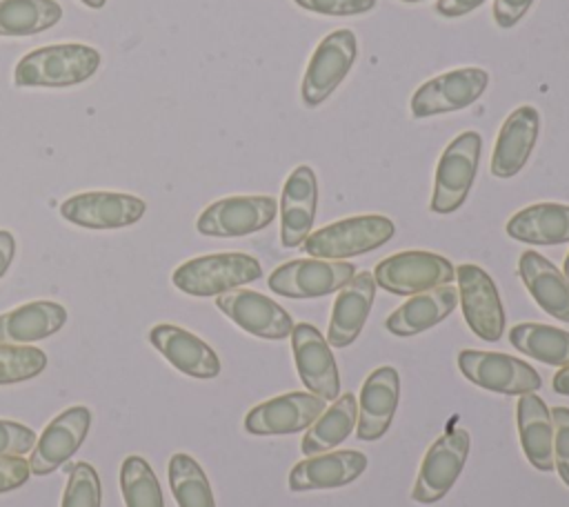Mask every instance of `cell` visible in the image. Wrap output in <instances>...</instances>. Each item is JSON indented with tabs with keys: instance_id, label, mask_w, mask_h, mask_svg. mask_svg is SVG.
<instances>
[{
	"instance_id": "cell-1",
	"label": "cell",
	"mask_w": 569,
	"mask_h": 507,
	"mask_svg": "<svg viewBox=\"0 0 569 507\" xmlns=\"http://www.w3.org/2000/svg\"><path fill=\"white\" fill-rule=\"evenodd\" d=\"M100 67L98 49L80 42L49 44L22 56L13 69L16 87H73Z\"/></svg>"
},
{
	"instance_id": "cell-2",
	"label": "cell",
	"mask_w": 569,
	"mask_h": 507,
	"mask_svg": "<svg viewBox=\"0 0 569 507\" xmlns=\"http://www.w3.org/2000/svg\"><path fill=\"white\" fill-rule=\"evenodd\" d=\"M260 276L262 267L258 258L240 251H224L196 256L178 265L171 274V282L182 294L209 298L253 282Z\"/></svg>"
},
{
	"instance_id": "cell-3",
	"label": "cell",
	"mask_w": 569,
	"mask_h": 507,
	"mask_svg": "<svg viewBox=\"0 0 569 507\" xmlns=\"http://www.w3.org/2000/svg\"><path fill=\"white\" fill-rule=\"evenodd\" d=\"M393 231L396 227L387 216H353L311 231L302 242V249L311 258L342 260L382 247L393 236Z\"/></svg>"
},
{
	"instance_id": "cell-4",
	"label": "cell",
	"mask_w": 569,
	"mask_h": 507,
	"mask_svg": "<svg viewBox=\"0 0 569 507\" xmlns=\"http://www.w3.org/2000/svg\"><path fill=\"white\" fill-rule=\"evenodd\" d=\"M480 149L482 138L478 131H462L447 145L436 167L433 193L429 202L431 211L451 213L462 207L476 180Z\"/></svg>"
},
{
	"instance_id": "cell-5",
	"label": "cell",
	"mask_w": 569,
	"mask_h": 507,
	"mask_svg": "<svg viewBox=\"0 0 569 507\" xmlns=\"http://www.w3.org/2000/svg\"><path fill=\"white\" fill-rule=\"evenodd\" d=\"M453 265L445 256L431 251H400L387 256L376 265L373 271L376 285L396 296H413L442 287L453 282Z\"/></svg>"
},
{
	"instance_id": "cell-6",
	"label": "cell",
	"mask_w": 569,
	"mask_h": 507,
	"mask_svg": "<svg viewBox=\"0 0 569 507\" xmlns=\"http://www.w3.org/2000/svg\"><path fill=\"white\" fill-rule=\"evenodd\" d=\"M356 53L358 42L351 29H338L325 36L307 64L300 87L302 102L307 107H318L320 102H325L351 71Z\"/></svg>"
},
{
	"instance_id": "cell-7",
	"label": "cell",
	"mask_w": 569,
	"mask_h": 507,
	"mask_svg": "<svg viewBox=\"0 0 569 507\" xmlns=\"http://www.w3.org/2000/svg\"><path fill=\"white\" fill-rule=\"evenodd\" d=\"M458 367L473 385L507 396L531 394L542 385L540 374L531 365L500 351L462 349L458 354Z\"/></svg>"
},
{
	"instance_id": "cell-8",
	"label": "cell",
	"mask_w": 569,
	"mask_h": 507,
	"mask_svg": "<svg viewBox=\"0 0 569 507\" xmlns=\"http://www.w3.org/2000/svg\"><path fill=\"white\" fill-rule=\"evenodd\" d=\"M469 445L471 438L462 427H453L442 434L422 458L418 478L411 489V500L431 505L445 498L467 463Z\"/></svg>"
},
{
	"instance_id": "cell-9",
	"label": "cell",
	"mask_w": 569,
	"mask_h": 507,
	"mask_svg": "<svg viewBox=\"0 0 569 507\" xmlns=\"http://www.w3.org/2000/svg\"><path fill=\"white\" fill-rule=\"evenodd\" d=\"M456 280L458 302L462 305L469 329L487 342L500 340L505 331V307L491 276L482 267L465 262L456 267Z\"/></svg>"
},
{
	"instance_id": "cell-10",
	"label": "cell",
	"mask_w": 569,
	"mask_h": 507,
	"mask_svg": "<svg viewBox=\"0 0 569 507\" xmlns=\"http://www.w3.org/2000/svg\"><path fill=\"white\" fill-rule=\"evenodd\" d=\"M353 276L351 262L300 258L276 267L269 276V289L287 298H320L340 291Z\"/></svg>"
},
{
	"instance_id": "cell-11",
	"label": "cell",
	"mask_w": 569,
	"mask_h": 507,
	"mask_svg": "<svg viewBox=\"0 0 569 507\" xmlns=\"http://www.w3.org/2000/svg\"><path fill=\"white\" fill-rule=\"evenodd\" d=\"M489 73L480 67H460L422 82L411 96L413 118L460 111L473 105L487 89Z\"/></svg>"
},
{
	"instance_id": "cell-12",
	"label": "cell",
	"mask_w": 569,
	"mask_h": 507,
	"mask_svg": "<svg viewBox=\"0 0 569 507\" xmlns=\"http://www.w3.org/2000/svg\"><path fill=\"white\" fill-rule=\"evenodd\" d=\"M278 202L273 196H229L211 202L196 220L202 236L240 238L273 222Z\"/></svg>"
},
{
	"instance_id": "cell-13",
	"label": "cell",
	"mask_w": 569,
	"mask_h": 507,
	"mask_svg": "<svg viewBox=\"0 0 569 507\" xmlns=\"http://www.w3.org/2000/svg\"><path fill=\"white\" fill-rule=\"evenodd\" d=\"M147 202L120 191H82L60 205V216L84 229H120L138 222Z\"/></svg>"
},
{
	"instance_id": "cell-14",
	"label": "cell",
	"mask_w": 569,
	"mask_h": 507,
	"mask_svg": "<svg viewBox=\"0 0 569 507\" xmlns=\"http://www.w3.org/2000/svg\"><path fill=\"white\" fill-rule=\"evenodd\" d=\"M327 400L311 391H289L273 396L244 416V429L253 436H287L307 429L322 411Z\"/></svg>"
},
{
	"instance_id": "cell-15",
	"label": "cell",
	"mask_w": 569,
	"mask_h": 507,
	"mask_svg": "<svg viewBox=\"0 0 569 507\" xmlns=\"http://www.w3.org/2000/svg\"><path fill=\"white\" fill-rule=\"evenodd\" d=\"M216 307L240 329L264 340H282L291 336V316L264 294L253 289H231L216 296Z\"/></svg>"
},
{
	"instance_id": "cell-16",
	"label": "cell",
	"mask_w": 569,
	"mask_h": 507,
	"mask_svg": "<svg viewBox=\"0 0 569 507\" xmlns=\"http://www.w3.org/2000/svg\"><path fill=\"white\" fill-rule=\"evenodd\" d=\"M91 411L82 405L69 407L58 414L36 438V445L29 456V469L36 476H47L64 465L71 454L84 443V436L91 427Z\"/></svg>"
},
{
	"instance_id": "cell-17",
	"label": "cell",
	"mask_w": 569,
	"mask_h": 507,
	"mask_svg": "<svg viewBox=\"0 0 569 507\" xmlns=\"http://www.w3.org/2000/svg\"><path fill=\"white\" fill-rule=\"evenodd\" d=\"M291 351L302 385L327 402L336 400L340 376L325 336L313 325L298 322L291 329Z\"/></svg>"
},
{
	"instance_id": "cell-18",
	"label": "cell",
	"mask_w": 569,
	"mask_h": 507,
	"mask_svg": "<svg viewBox=\"0 0 569 507\" xmlns=\"http://www.w3.org/2000/svg\"><path fill=\"white\" fill-rule=\"evenodd\" d=\"M318 205L316 171L307 165L296 167L282 187L280 196V242L287 249L300 247L311 233Z\"/></svg>"
},
{
	"instance_id": "cell-19",
	"label": "cell",
	"mask_w": 569,
	"mask_h": 507,
	"mask_svg": "<svg viewBox=\"0 0 569 507\" xmlns=\"http://www.w3.org/2000/svg\"><path fill=\"white\" fill-rule=\"evenodd\" d=\"M149 342L182 374L191 378H216L220 374L218 354L196 334L178 325H153Z\"/></svg>"
},
{
	"instance_id": "cell-20",
	"label": "cell",
	"mask_w": 569,
	"mask_h": 507,
	"mask_svg": "<svg viewBox=\"0 0 569 507\" xmlns=\"http://www.w3.org/2000/svg\"><path fill=\"white\" fill-rule=\"evenodd\" d=\"M540 131V113L531 105H522L513 109L502 122L493 156H491V173L496 178L516 176L529 160Z\"/></svg>"
},
{
	"instance_id": "cell-21",
	"label": "cell",
	"mask_w": 569,
	"mask_h": 507,
	"mask_svg": "<svg viewBox=\"0 0 569 507\" xmlns=\"http://www.w3.org/2000/svg\"><path fill=\"white\" fill-rule=\"evenodd\" d=\"M400 398V376L385 365L373 369L360 389L356 434L360 440H378L391 425Z\"/></svg>"
},
{
	"instance_id": "cell-22",
	"label": "cell",
	"mask_w": 569,
	"mask_h": 507,
	"mask_svg": "<svg viewBox=\"0 0 569 507\" xmlns=\"http://www.w3.org/2000/svg\"><path fill=\"white\" fill-rule=\"evenodd\" d=\"M367 469V456L358 449H342L331 454L309 456L289 471L291 491L336 489L353 483Z\"/></svg>"
},
{
	"instance_id": "cell-23",
	"label": "cell",
	"mask_w": 569,
	"mask_h": 507,
	"mask_svg": "<svg viewBox=\"0 0 569 507\" xmlns=\"http://www.w3.org/2000/svg\"><path fill=\"white\" fill-rule=\"evenodd\" d=\"M373 296H376V280H373V274L369 271L356 274L340 289L333 302L331 320H329L327 338L331 347H347L360 336L367 322V316L371 311Z\"/></svg>"
},
{
	"instance_id": "cell-24",
	"label": "cell",
	"mask_w": 569,
	"mask_h": 507,
	"mask_svg": "<svg viewBox=\"0 0 569 507\" xmlns=\"http://www.w3.org/2000/svg\"><path fill=\"white\" fill-rule=\"evenodd\" d=\"M518 271L538 307L549 316L569 322V280L565 274L533 249L520 254Z\"/></svg>"
},
{
	"instance_id": "cell-25",
	"label": "cell",
	"mask_w": 569,
	"mask_h": 507,
	"mask_svg": "<svg viewBox=\"0 0 569 507\" xmlns=\"http://www.w3.org/2000/svg\"><path fill=\"white\" fill-rule=\"evenodd\" d=\"M458 305V289L451 285L433 287L420 294H413L407 302L389 314L385 327L393 336H416L442 322Z\"/></svg>"
},
{
	"instance_id": "cell-26",
	"label": "cell",
	"mask_w": 569,
	"mask_h": 507,
	"mask_svg": "<svg viewBox=\"0 0 569 507\" xmlns=\"http://www.w3.org/2000/svg\"><path fill=\"white\" fill-rule=\"evenodd\" d=\"M67 309L53 300H33L0 314V342L29 345L44 340L62 329Z\"/></svg>"
},
{
	"instance_id": "cell-27",
	"label": "cell",
	"mask_w": 569,
	"mask_h": 507,
	"mask_svg": "<svg viewBox=\"0 0 569 507\" xmlns=\"http://www.w3.org/2000/svg\"><path fill=\"white\" fill-rule=\"evenodd\" d=\"M507 236L527 245L569 242V205L536 202L516 211L507 222Z\"/></svg>"
},
{
	"instance_id": "cell-28",
	"label": "cell",
	"mask_w": 569,
	"mask_h": 507,
	"mask_svg": "<svg viewBox=\"0 0 569 507\" xmlns=\"http://www.w3.org/2000/svg\"><path fill=\"white\" fill-rule=\"evenodd\" d=\"M516 414H518L520 445L527 460L540 471H551L553 469V422L545 400L533 391L522 394L518 400Z\"/></svg>"
},
{
	"instance_id": "cell-29",
	"label": "cell",
	"mask_w": 569,
	"mask_h": 507,
	"mask_svg": "<svg viewBox=\"0 0 569 507\" xmlns=\"http://www.w3.org/2000/svg\"><path fill=\"white\" fill-rule=\"evenodd\" d=\"M356 422H358V400L353 394H345L309 425L300 443L302 454L316 456V454L329 451L353 431Z\"/></svg>"
},
{
	"instance_id": "cell-30",
	"label": "cell",
	"mask_w": 569,
	"mask_h": 507,
	"mask_svg": "<svg viewBox=\"0 0 569 507\" xmlns=\"http://www.w3.org/2000/svg\"><path fill=\"white\" fill-rule=\"evenodd\" d=\"M509 342L525 356L545 365H569V331L565 329L540 322H520L509 329Z\"/></svg>"
},
{
	"instance_id": "cell-31",
	"label": "cell",
	"mask_w": 569,
	"mask_h": 507,
	"mask_svg": "<svg viewBox=\"0 0 569 507\" xmlns=\"http://www.w3.org/2000/svg\"><path fill=\"white\" fill-rule=\"evenodd\" d=\"M62 18L56 0H0V36L22 38L51 29Z\"/></svg>"
},
{
	"instance_id": "cell-32",
	"label": "cell",
	"mask_w": 569,
	"mask_h": 507,
	"mask_svg": "<svg viewBox=\"0 0 569 507\" xmlns=\"http://www.w3.org/2000/svg\"><path fill=\"white\" fill-rule=\"evenodd\" d=\"M169 487L178 507H216L213 491L207 474L184 451H178L169 458Z\"/></svg>"
},
{
	"instance_id": "cell-33",
	"label": "cell",
	"mask_w": 569,
	"mask_h": 507,
	"mask_svg": "<svg viewBox=\"0 0 569 507\" xmlns=\"http://www.w3.org/2000/svg\"><path fill=\"white\" fill-rule=\"evenodd\" d=\"M120 491L127 507H164L160 483L151 465L131 454L120 465Z\"/></svg>"
},
{
	"instance_id": "cell-34",
	"label": "cell",
	"mask_w": 569,
	"mask_h": 507,
	"mask_svg": "<svg viewBox=\"0 0 569 507\" xmlns=\"http://www.w3.org/2000/svg\"><path fill=\"white\" fill-rule=\"evenodd\" d=\"M47 367V354L29 345L0 342V385H13L36 378Z\"/></svg>"
},
{
	"instance_id": "cell-35",
	"label": "cell",
	"mask_w": 569,
	"mask_h": 507,
	"mask_svg": "<svg viewBox=\"0 0 569 507\" xmlns=\"http://www.w3.org/2000/svg\"><path fill=\"white\" fill-rule=\"evenodd\" d=\"M102 489L93 465L78 460L67 467V487L60 507H100Z\"/></svg>"
},
{
	"instance_id": "cell-36",
	"label": "cell",
	"mask_w": 569,
	"mask_h": 507,
	"mask_svg": "<svg viewBox=\"0 0 569 507\" xmlns=\"http://www.w3.org/2000/svg\"><path fill=\"white\" fill-rule=\"evenodd\" d=\"M549 414L553 422V465L569 487V407H553Z\"/></svg>"
},
{
	"instance_id": "cell-37",
	"label": "cell",
	"mask_w": 569,
	"mask_h": 507,
	"mask_svg": "<svg viewBox=\"0 0 569 507\" xmlns=\"http://www.w3.org/2000/svg\"><path fill=\"white\" fill-rule=\"evenodd\" d=\"M36 445V434L27 425L0 418V456H22Z\"/></svg>"
},
{
	"instance_id": "cell-38",
	"label": "cell",
	"mask_w": 569,
	"mask_h": 507,
	"mask_svg": "<svg viewBox=\"0 0 569 507\" xmlns=\"http://www.w3.org/2000/svg\"><path fill=\"white\" fill-rule=\"evenodd\" d=\"M298 7L322 16H360L376 7V0H293Z\"/></svg>"
},
{
	"instance_id": "cell-39",
	"label": "cell",
	"mask_w": 569,
	"mask_h": 507,
	"mask_svg": "<svg viewBox=\"0 0 569 507\" xmlns=\"http://www.w3.org/2000/svg\"><path fill=\"white\" fill-rule=\"evenodd\" d=\"M29 460L22 456H0V494L22 487L29 480Z\"/></svg>"
},
{
	"instance_id": "cell-40",
	"label": "cell",
	"mask_w": 569,
	"mask_h": 507,
	"mask_svg": "<svg viewBox=\"0 0 569 507\" xmlns=\"http://www.w3.org/2000/svg\"><path fill=\"white\" fill-rule=\"evenodd\" d=\"M533 0H493V20L498 27L509 29L522 20Z\"/></svg>"
},
{
	"instance_id": "cell-41",
	"label": "cell",
	"mask_w": 569,
	"mask_h": 507,
	"mask_svg": "<svg viewBox=\"0 0 569 507\" xmlns=\"http://www.w3.org/2000/svg\"><path fill=\"white\" fill-rule=\"evenodd\" d=\"M485 0H438L436 2V13L445 18H460L473 9H478Z\"/></svg>"
},
{
	"instance_id": "cell-42",
	"label": "cell",
	"mask_w": 569,
	"mask_h": 507,
	"mask_svg": "<svg viewBox=\"0 0 569 507\" xmlns=\"http://www.w3.org/2000/svg\"><path fill=\"white\" fill-rule=\"evenodd\" d=\"M13 256H16L13 233L7 231V229H0V278L7 274Z\"/></svg>"
},
{
	"instance_id": "cell-43",
	"label": "cell",
	"mask_w": 569,
	"mask_h": 507,
	"mask_svg": "<svg viewBox=\"0 0 569 507\" xmlns=\"http://www.w3.org/2000/svg\"><path fill=\"white\" fill-rule=\"evenodd\" d=\"M553 391L569 396V365L560 367V371H556L553 376Z\"/></svg>"
},
{
	"instance_id": "cell-44",
	"label": "cell",
	"mask_w": 569,
	"mask_h": 507,
	"mask_svg": "<svg viewBox=\"0 0 569 507\" xmlns=\"http://www.w3.org/2000/svg\"><path fill=\"white\" fill-rule=\"evenodd\" d=\"M82 4H87L89 9H100V7H104V2L107 0H80Z\"/></svg>"
},
{
	"instance_id": "cell-45",
	"label": "cell",
	"mask_w": 569,
	"mask_h": 507,
	"mask_svg": "<svg viewBox=\"0 0 569 507\" xmlns=\"http://www.w3.org/2000/svg\"><path fill=\"white\" fill-rule=\"evenodd\" d=\"M562 274H565V278L569 280V254H567V258H565V265H562Z\"/></svg>"
},
{
	"instance_id": "cell-46",
	"label": "cell",
	"mask_w": 569,
	"mask_h": 507,
	"mask_svg": "<svg viewBox=\"0 0 569 507\" xmlns=\"http://www.w3.org/2000/svg\"><path fill=\"white\" fill-rule=\"evenodd\" d=\"M402 2H422V0H402Z\"/></svg>"
}]
</instances>
